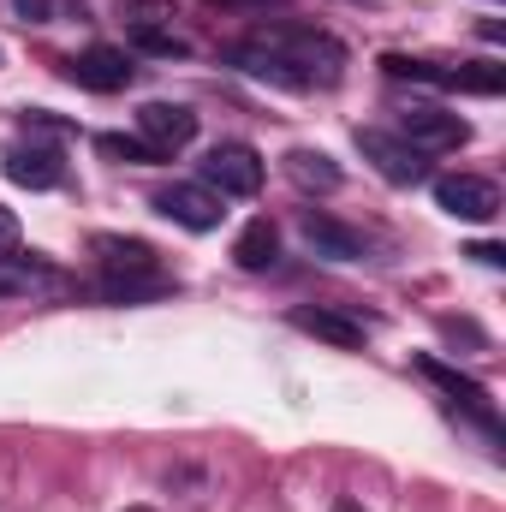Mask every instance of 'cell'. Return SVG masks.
I'll use <instances>...</instances> for the list:
<instances>
[{"label": "cell", "instance_id": "obj_11", "mask_svg": "<svg viewBox=\"0 0 506 512\" xmlns=\"http://www.w3.org/2000/svg\"><path fill=\"white\" fill-rule=\"evenodd\" d=\"M298 233L316 245V256H334V262H364V233L358 227H346V221H334L328 209H298Z\"/></svg>", "mask_w": 506, "mask_h": 512}, {"label": "cell", "instance_id": "obj_22", "mask_svg": "<svg viewBox=\"0 0 506 512\" xmlns=\"http://www.w3.org/2000/svg\"><path fill=\"white\" fill-rule=\"evenodd\" d=\"M18 251V215L12 209H0V256Z\"/></svg>", "mask_w": 506, "mask_h": 512}, {"label": "cell", "instance_id": "obj_3", "mask_svg": "<svg viewBox=\"0 0 506 512\" xmlns=\"http://www.w3.org/2000/svg\"><path fill=\"white\" fill-rule=\"evenodd\" d=\"M387 78H411V84H429V90H471V96H501L506 72L495 60H465V66H441V60H405V54H387L381 60Z\"/></svg>", "mask_w": 506, "mask_h": 512}, {"label": "cell", "instance_id": "obj_23", "mask_svg": "<svg viewBox=\"0 0 506 512\" xmlns=\"http://www.w3.org/2000/svg\"><path fill=\"white\" fill-rule=\"evenodd\" d=\"M471 256H477V262H489V268H501V262H506V256L495 251V245H471Z\"/></svg>", "mask_w": 506, "mask_h": 512}, {"label": "cell", "instance_id": "obj_14", "mask_svg": "<svg viewBox=\"0 0 506 512\" xmlns=\"http://www.w3.org/2000/svg\"><path fill=\"white\" fill-rule=\"evenodd\" d=\"M423 376H429V382H441V393H447L459 411H471L483 435H495V399H489L477 382H465V376H459V370H447L441 358H423Z\"/></svg>", "mask_w": 506, "mask_h": 512}, {"label": "cell", "instance_id": "obj_18", "mask_svg": "<svg viewBox=\"0 0 506 512\" xmlns=\"http://www.w3.org/2000/svg\"><path fill=\"white\" fill-rule=\"evenodd\" d=\"M114 12L131 24V36H137V30H167V24H173V0H114Z\"/></svg>", "mask_w": 506, "mask_h": 512}, {"label": "cell", "instance_id": "obj_24", "mask_svg": "<svg viewBox=\"0 0 506 512\" xmlns=\"http://www.w3.org/2000/svg\"><path fill=\"white\" fill-rule=\"evenodd\" d=\"M334 512H364V507H358V501H340V507H334Z\"/></svg>", "mask_w": 506, "mask_h": 512}, {"label": "cell", "instance_id": "obj_10", "mask_svg": "<svg viewBox=\"0 0 506 512\" xmlns=\"http://www.w3.org/2000/svg\"><path fill=\"white\" fill-rule=\"evenodd\" d=\"M155 209L167 215V221H179V227H191V233H215L221 227V197L209 191V185H167V191H155Z\"/></svg>", "mask_w": 506, "mask_h": 512}, {"label": "cell", "instance_id": "obj_17", "mask_svg": "<svg viewBox=\"0 0 506 512\" xmlns=\"http://www.w3.org/2000/svg\"><path fill=\"white\" fill-rule=\"evenodd\" d=\"M274 251H280V233H274V221H268V215H256L251 227L239 233V245H233V262L256 274V268H268V262H274Z\"/></svg>", "mask_w": 506, "mask_h": 512}, {"label": "cell", "instance_id": "obj_13", "mask_svg": "<svg viewBox=\"0 0 506 512\" xmlns=\"http://www.w3.org/2000/svg\"><path fill=\"white\" fill-rule=\"evenodd\" d=\"M60 149H48V143H12L6 149V179L12 185H30V191H48V185H60Z\"/></svg>", "mask_w": 506, "mask_h": 512}, {"label": "cell", "instance_id": "obj_2", "mask_svg": "<svg viewBox=\"0 0 506 512\" xmlns=\"http://www.w3.org/2000/svg\"><path fill=\"white\" fill-rule=\"evenodd\" d=\"M90 251H96V268H102V298H114V304H143V298L173 292V274L161 268V256L149 251L143 239L96 233Z\"/></svg>", "mask_w": 506, "mask_h": 512}, {"label": "cell", "instance_id": "obj_1", "mask_svg": "<svg viewBox=\"0 0 506 512\" xmlns=\"http://www.w3.org/2000/svg\"><path fill=\"white\" fill-rule=\"evenodd\" d=\"M251 42L268 48L298 78V90H328V84L346 78V42L328 36V30H316V24H262Z\"/></svg>", "mask_w": 506, "mask_h": 512}, {"label": "cell", "instance_id": "obj_15", "mask_svg": "<svg viewBox=\"0 0 506 512\" xmlns=\"http://www.w3.org/2000/svg\"><path fill=\"white\" fill-rule=\"evenodd\" d=\"M292 328H304V334H316V340H328V346H346V352L364 346V334H370V322H352V316L322 310V304H316V310H310V304L292 310Z\"/></svg>", "mask_w": 506, "mask_h": 512}, {"label": "cell", "instance_id": "obj_9", "mask_svg": "<svg viewBox=\"0 0 506 512\" xmlns=\"http://www.w3.org/2000/svg\"><path fill=\"white\" fill-rule=\"evenodd\" d=\"M66 78L84 84V90H96V96H114V90H126L131 78H137V60H131L126 48L96 42V48H84L78 60H66Z\"/></svg>", "mask_w": 506, "mask_h": 512}, {"label": "cell", "instance_id": "obj_20", "mask_svg": "<svg viewBox=\"0 0 506 512\" xmlns=\"http://www.w3.org/2000/svg\"><path fill=\"white\" fill-rule=\"evenodd\" d=\"M268 6H286V0H203V12H268Z\"/></svg>", "mask_w": 506, "mask_h": 512}, {"label": "cell", "instance_id": "obj_19", "mask_svg": "<svg viewBox=\"0 0 506 512\" xmlns=\"http://www.w3.org/2000/svg\"><path fill=\"white\" fill-rule=\"evenodd\" d=\"M96 149H102L108 161H126V167H155V161H161L143 137H120V131H102V137H96Z\"/></svg>", "mask_w": 506, "mask_h": 512}, {"label": "cell", "instance_id": "obj_25", "mask_svg": "<svg viewBox=\"0 0 506 512\" xmlns=\"http://www.w3.org/2000/svg\"><path fill=\"white\" fill-rule=\"evenodd\" d=\"M131 512H149V507H131Z\"/></svg>", "mask_w": 506, "mask_h": 512}, {"label": "cell", "instance_id": "obj_8", "mask_svg": "<svg viewBox=\"0 0 506 512\" xmlns=\"http://www.w3.org/2000/svg\"><path fill=\"white\" fill-rule=\"evenodd\" d=\"M137 137H143L161 161H173V155L197 137V114L179 108V102H143V108H137Z\"/></svg>", "mask_w": 506, "mask_h": 512}, {"label": "cell", "instance_id": "obj_12", "mask_svg": "<svg viewBox=\"0 0 506 512\" xmlns=\"http://www.w3.org/2000/svg\"><path fill=\"white\" fill-rule=\"evenodd\" d=\"M66 274L42 256H0V298H36V292H60Z\"/></svg>", "mask_w": 506, "mask_h": 512}, {"label": "cell", "instance_id": "obj_4", "mask_svg": "<svg viewBox=\"0 0 506 512\" xmlns=\"http://www.w3.org/2000/svg\"><path fill=\"white\" fill-rule=\"evenodd\" d=\"M262 155H256L251 143H215L209 155H203V185L215 191V197H256L262 191Z\"/></svg>", "mask_w": 506, "mask_h": 512}, {"label": "cell", "instance_id": "obj_6", "mask_svg": "<svg viewBox=\"0 0 506 512\" xmlns=\"http://www.w3.org/2000/svg\"><path fill=\"white\" fill-rule=\"evenodd\" d=\"M399 137H405L417 155H447V149L471 143V126H465L459 114L435 108V102H417V108H405V114H399Z\"/></svg>", "mask_w": 506, "mask_h": 512}, {"label": "cell", "instance_id": "obj_16", "mask_svg": "<svg viewBox=\"0 0 506 512\" xmlns=\"http://www.w3.org/2000/svg\"><path fill=\"white\" fill-rule=\"evenodd\" d=\"M286 179H292L298 191H340V167H334V155H322V149H292V155H286Z\"/></svg>", "mask_w": 506, "mask_h": 512}, {"label": "cell", "instance_id": "obj_21", "mask_svg": "<svg viewBox=\"0 0 506 512\" xmlns=\"http://www.w3.org/2000/svg\"><path fill=\"white\" fill-rule=\"evenodd\" d=\"M12 12H24V24H48L54 0H12Z\"/></svg>", "mask_w": 506, "mask_h": 512}, {"label": "cell", "instance_id": "obj_7", "mask_svg": "<svg viewBox=\"0 0 506 512\" xmlns=\"http://www.w3.org/2000/svg\"><path fill=\"white\" fill-rule=\"evenodd\" d=\"M435 203L453 215V221H495L501 215V185L495 179H477V173H447L435 179Z\"/></svg>", "mask_w": 506, "mask_h": 512}, {"label": "cell", "instance_id": "obj_5", "mask_svg": "<svg viewBox=\"0 0 506 512\" xmlns=\"http://www.w3.org/2000/svg\"><path fill=\"white\" fill-rule=\"evenodd\" d=\"M358 155L376 167L387 185H423L429 179V155H417L399 131H376V126H358Z\"/></svg>", "mask_w": 506, "mask_h": 512}]
</instances>
